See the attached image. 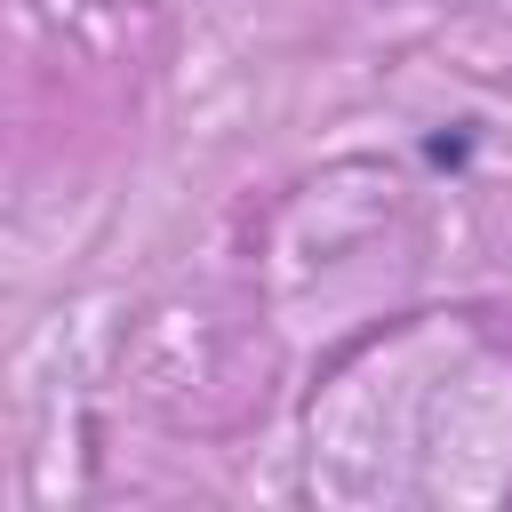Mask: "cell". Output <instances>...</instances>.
I'll use <instances>...</instances> for the list:
<instances>
[{"label":"cell","instance_id":"obj_1","mask_svg":"<svg viewBox=\"0 0 512 512\" xmlns=\"http://www.w3.org/2000/svg\"><path fill=\"white\" fill-rule=\"evenodd\" d=\"M472 144H480V136H472L464 120H456V128H440V136H424V168H464V160H472Z\"/></svg>","mask_w":512,"mask_h":512}]
</instances>
